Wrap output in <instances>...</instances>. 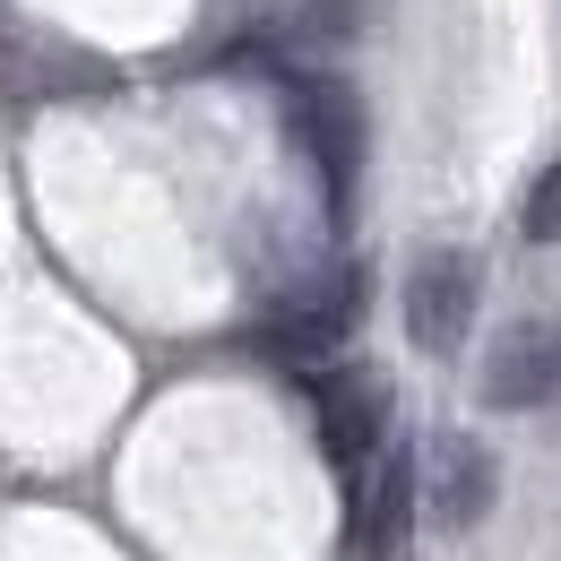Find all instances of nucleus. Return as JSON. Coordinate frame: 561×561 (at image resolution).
I'll list each match as a JSON object with an SVG mask.
<instances>
[{
	"label": "nucleus",
	"instance_id": "1",
	"mask_svg": "<svg viewBox=\"0 0 561 561\" xmlns=\"http://www.w3.org/2000/svg\"><path fill=\"white\" fill-rule=\"evenodd\" d=\"M492 492H501V476H492L484 449H476V440H440L432 484H423V518H432L440 536H476L492 518Z\"/></svg>",
	"mask_w": 561,
	"mask_h": 561
},
{
	"label": "nucleus",
	"instance_id": "2",
	"mask_svg": "<svg viewBox=\"0 0 561 561\" xmlns=\"http://www.w3.org/2000/svg\"><path fill=\"white\" fill-rule=\"evenodd\" d=\"M415 467L407 458H389V476H380V492L371 501H354V561H389L398 545H407V518H415Z\"/></svg>",
	"mask_w": 561,
	"mask_h": 561
},
{
	"label": "nucleus",
	"instance_id": "3",
	"mask_svg": "<svg viewBox=\"0 0 561 561\" xmlns=\"http://www.w3.org/2000/svg\"><path fill=\"white\" fill-rule=\"evenodd\" d=\"M553 389H561V346L553 337H510V346L492 354V371H484L492 407H545Z\"/></svg>",
	"mask_w": 561,
	"mask_h": 561
},
{
	"label": "nucleus",
	"instance_id": "4",
	"mask_svg": "<svg viewBox=\"0 0 561 561\" xmlns=\"http://www.w3.org/2000/svg\"><path fill=\"white\" fill-rule=\"evenodd\" d=\"M467 268H423V285H415V337L423 346H449L458 329H467Z\"/></svg>",
	"mask_w": 561,
	"mask_h": 561
}]
</instances>
